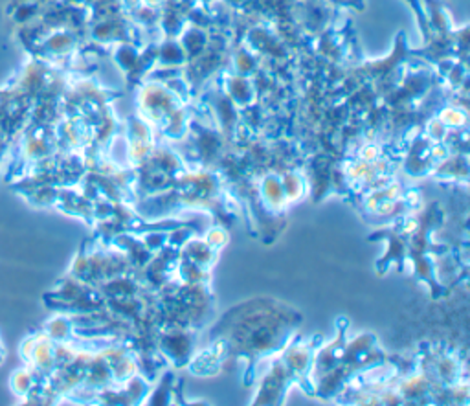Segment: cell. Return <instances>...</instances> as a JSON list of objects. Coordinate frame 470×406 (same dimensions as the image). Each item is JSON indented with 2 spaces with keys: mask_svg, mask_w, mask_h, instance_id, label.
I'll return each mask as SVG.
<instances>
[{
  "mask_svg": "<svg viewBox=\"0 0 470 406\" xmlns=\"http://www.w3.org/2000/svg\"><path fill=\"white\" fill-rule=\"evenodd\" d=\"M6 353V350H4V344H3V340H0V362H3L4 360V355Z\"/></svg>",
  "mask_w": 470,
  "mask_h": 406,
  "instance_id": "7a4b0ae2",
  "label": "cell"
},
{
  "mask_svg": "<svg viewBox=\"0 0 470 406\" xmlns=\"http://www.w3.org/2000/svg\"><path fill=\"white\" fill-rule=\"evenodd\" d=\"M12 390L13 394H17L19 397H26L31 390H34V375H31V371H28V368L24 369H19L12 375Z\"/></svg>",
  "mask_w": 470,
  "mask_h": 406,
  "instance_id": "6da1fadb",
  "label": "cell"
}]
</instances>
